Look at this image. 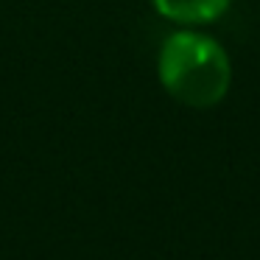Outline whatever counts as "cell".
<instances>
[{
	"label": "cell",
	"mask_w": 260,
	"mask_h": 260,
	"mask_svg": "<svg viewBox=\"0 0 260 260\" xmlns=\"http://www.w3.org/2000/svg\"><path fill=\"white\" fill-rule=\"evenodd\" d=\"M162 17L179 25H204L218 20L232 0H151Z\"/></svg>",
	"instance_id": "cell-2"
},
{
	"label": "cell",
	"mask_w": 260,
	"mask_h": 260,
	"mask_svg": "<svg viewBox=\"0 0 260 260\" xmlns=\"http://www.w3.org/2000/svg\"><path fill=\"white\" fill-rule=\"evenodd\" d=\"M159 81L165 92L193 109L215 107L232 84V64L215 40L196 31H176L159 48Z\"/></svg>",
	"instance_id": "cell-1"
}]
</instances>
